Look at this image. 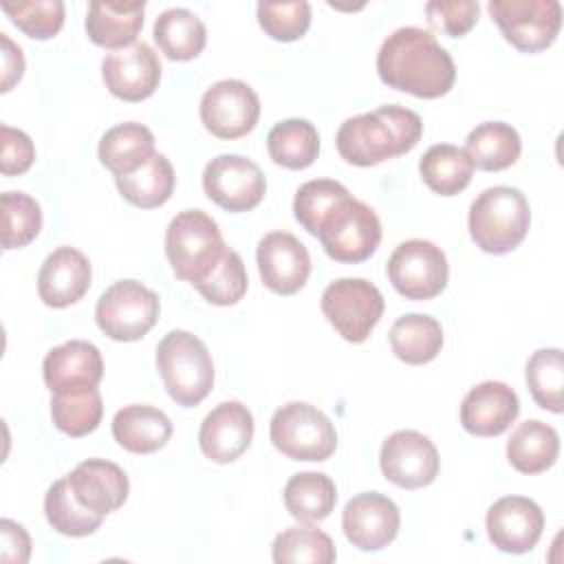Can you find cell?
I'll use <instances>...</instances> for the list:
<instances>
[{
    "label": "cell",
    "mask_w": 564,
    "mask_h": 564,
    "mask_svg": "<svg viewBox=\"0 0 564 564\" xmlns=\"http://www.w3.org/2000/svg\"><path fill=\"white\" fill-rule=\"evenodd\" d=\"M527 386L540 408L553 414L564 410V357L560 348H540L531 355Z\"/></svg>",
    "instance_id": "cell-37"
},
{
    "label": "cell",
    "mask_w": 564,
    "mask_h": 564,
    "mask_svg": "<svg viewBox=\"0 0 564 564\" xmlns=\"http://www.w3.org/2000/svg\"><path fill=\"white\" fill-rule=\"evenodd\" d=\"M350 198V192L333 178H313L300 185L293 198V214L297 223L313 236L319 234V227L326 218Z\"/></svg>",
    "instance_id": "cell-38"
},
{
    "label": "cell",
    "mask_w": 564,
    "mask_h": 564,
    "mask_svg": "<svg viewBox=\"0 0 564 564\" xmlns=\"http://www.w3.org/2000/svg\"><path fill=\"white\" fill-rule=\"evenodd\" d=\"M145 2H90L86 13L88 37L104 48L132 46L143 26Z\"/></svg>",
    "instance_id": "cell-24"
},
{
    "label": "cell",
    "mask_w": 564,
    "mask_h": 564,
    "mask_svg": "<svg viewBox=\"0 0 564 564\" xmlns=\"http://www.w3.org/2000/svg\"><path fill=\"white\" fill-rule=\"evenodd\" d=\"M487 9L505 40L522 53L549 48L562 26L557 0H491Z\"/></svg>",
    "instance_id": "cell-10"
},
{
    "label": "cell",
    "mask_w": 564,
    "mask_h": 564,
    "mask_svg": "<svg viewBox=\"0 0 564 564\" xmlns=\"http://www.w3.org/2000/svg\"><path fill=\"white\" fill-rule=\"evenodd\" d=\"M44 516L48 524L68 538H84L101 527V516L88 511L77 502L66 478L55 480L44 496Z\"/></svg>",
    "instance_id": "cell-36"
},
{
    "label": "cell",
    "mask_w": 564,
    "mask_h": 564,
    "mask_svg": "<svg viewBox=\"0 0 564 564\" xmlns=\"http://www.w3.org/2000/svg\"><path fill=\"white\" fill-rule=\"evenodd\" d=\"M467 225L478 249L494 256L509 253L527 238L531 225L529 200L518 187H487L471 203Z\"/></svg>",
    "instance_id": "cell-3"
},
{
    "label": "cell",
    "mask_w": 564,
    "mask_h": 564,
    "mask_svg": "<svg viewBox=\"0 0 564 564\" xmlns=\"http://www.w3.org/2000/svg\"><path fill=\"white\" fill-rule=\"evenodd\" d=\"M253 438V416L240 401L218 403L200 423L198 445L214 463H234Z\"/></svg>",
    "instance_id": "cell-19"
},
{
    "label": "cell",
    "mask_w": 564,
    "mask_h": 564,
    "mask_svg": "<svg viewBox=\"0 0 564 564\" xmlns=\"http://www.w3.org/2000/svg\"><path fill=\"white\" fill-rule=\"evenodd\" d=\"M421 134V117L410 108L392 104L346 119L337 130L335 145L346 163L370 167L410 152Z\"/></svg>",
    "instance_id": "cell-2"
},
{
    "label": "cell",
    "mask_w": 564,
    "mask_h": 564,
    "mask_svg": "<svg viewBox=\"0 0 564 564\" xmlns=\"http://www.w3.org/2000/svg\"><path fill=\"white\" fill-rule=\"evenodd\" d=\"M2 249L26 247L42 229V209L24 192H4L2 198Z\"/></svg>",
    "instance_id": "cell-40"
},
{
    "label": "cell",
    "mask_w": 564,
    "mask_h": 564,
    "mask_svg": "<svg viewBox=\"0 0 564 564\" xmlns=\"http://www.w3.org/2000/svg\"><path fill=\"white\" fill-rule=\"evenodd\" d=\"M419 172L432 192L441 196H454L469 185L474 163L463 148L452 143H436L421 156Z\"/></svg>",
    "instance_id": "cell-34"
},
{
    "label": "cell",
    "mask_w": 564,
    "mask_h": 564,
    "mask_svg": "<svg viewBox=\"0 0 564 564\" xmlns=\"http://www.w3.org/2000/svg\"><path fill=\"white\" fill-rule=\"evenodd\" d=\"M328 258L337 262H364L381 242V223L375 209L357 198L341 203L317 234Z\"/></svg>",
    "instance_id": "cell-9"
},
{
    "label": "cell",
    "mask_w": 564,
    "mask_h": 564,
    "mask_svg": "<svg viewBox=\"0 0 564 564\" xmlns=\"http://www.w3.org/2000/svg\"><path fill=\"white\" fill-rule=\"evenodd\" d=\"M2 159H0V170L4 176H15L24 174L33 161H35V145L31 137L18 128L2 126Z\"/></svg>",
    "instance_id": "cell-45"
},
{
    "label": "cell",
    "mask_w": 564,
    "mask_h": 564,
    "mask_svg": "<svg viewBox=\"0 0 564 564\" xmlns=\"http://www.w3.org/2000/svg\"><path fill=\"white\" fill-rule=\"evenodd\" d=\"M66 480L77 502L101 518L117 511L126 502L130 489L126 471L117 463L104 458L82 460Z\"/></svg>",
    "instance_id": "cell-21"
},
{
    "label": "cell",
    "mask_w": 564,
    "mask_h": 564,
    "mask_svg": "<svg viewBox=\"0 0 564 564\" xmlns=\"http://www.w3.org/2000/svg\"><path fill=\"white\" fill-rule=\"evenodd\" d=\"M0 535H2L0 560L7 564H24L31 555V538L24 531V527L4 518L0 522Z\"/></svg>",
    "instance_id": "cell-46"
},
{
    "label": "cell",
    "mask_w": 564,
    "mask_h": 564,
    "mask_svg": "<svg viewBox=\"0 0 564 564\" xmlns=\"http://www.w3.org/2000/svg\"><path fill=\"white\" fill-rule=\"evenodd\" d=\"M90 262L75 247H57L40 267L37 293L51 308H66L84 297L90 286Z\"/></svg>",
    "instance_id": "cell-22"
},
{
    "label": "cell",
    "mask_w": 564,
    "mask_h": 564,
    "mask_svg": "<svg viewBox=\"0 0 564 564\" xmlns=\"http://www.w3.org/2000/svg\"><path fill=\"white\" fill-rule=\"evenodd\" d=\"M273 562H308V564H330L337 557L333 540L315 527H289L275 535L271 549Z\"/></svg>",
    "instance_id": "cell-39"
},
{
    "label": "cell",
    "mask_w": 564,
    "mask_h": 564,
    "mask_svg": "<svg viewBox=\"0 0 564 564\" xmlns=\"http://www.w3.org/2000/svg\"><path fill=\"white\" fill-rule=\"evenodd\" d=\"M203 189L209 200L227 212H249L264 198L267 181L251 159L220 154L205 165Z\"/></svg>",
    "instance_id": "cell-12"
},
{
    "label": "cell",
    "mask_w": 564,
    "mask_h": 564,
    "mask_svg": "<svg viewBox=\"0 0 564 564\" xmlns=\"http://www.w3.org/2000/svg\"><path fill=\"white\" fill-rule=\"evenodd\" d=\"M560 454V436L544 421L529 419L520 423L507 441V458L520 474H540L555 465Z\"/></svg>",
    "instance_id": "cell-27"
},
{
    "label": "cell",
    "mask_w": 564,
    "mask_h": 564,
    "mask_svg": "<svg viewBox=\"0 0 564 564\" xmlns=\"http://www.w3.org/2000/svg\"><path fill=\"white\" fill-rule=\"evenodd\" d=\"M119 194L134 207L152 209L170 200L174 192V167L165 154L154 156L132 174L115 176Z\"/></svg>",
    "instance_id": "cell-32"
},
{
    "label": "cell",
    "mask_w": 564,
    "mask_h": 564,
    "mask_svg": "<svg viewBox=\"0 0 564 564\" xmlns=\"http://www.w3.org/2000/svg\"><path fill=\"white\" fill-rule=\"evenodd\" d=\"M42 375L53 394L97 388L104 377V359L95 344L70 339L46 352Z\"/></svg>",
    "instance_id": "cell-20"
},
{
    "label": "cell",
    "mask_w": 564,
    "mask_h": 564,
    "mask_svg": "<svg viewBox=\"0 0 564 564\" xmlns=\"http://www.w3.org/2000/svg\"><path fill=\"white\" fill-rule=\"evenodd\" d=\"M0 42H2V84H0V90L9 93L13 88V84L20 82V77L24 73V55H22V48L18 44H13L7 33H0Z\"/></svg>",
    "instance_id": "cell-47"
},
{
    "label": "cell",
    "mask_w": 564,
    "mask_h": 564,
    "mask_svg": "<svg viewBox=\"0 0 564 564\" xmlns=\"http://www.w3.org/2000/svg\"><path fill=\"white\" fill-rule=\"evenodd\" d=\"M260 278L267 289L280 295L297 293L311 273L308 249L289 231H271L256 251Z\"/></svg>",
    "instance_id": "cell-18"
},
{
    "label": "cell",
    "mask_w": 564,
    "mask_h": 564,
    "mask_svg": "<svg viewBox=\"0 0 564 564\" xmlns=\"http://www.w3.org/2000/svg\"><path fill=\"white\" fill-rule=\"evenodd\" d=\"M377 73L390 88L421 99L447 95L456 79V66L447 48L419 26H401L383 40L377 53Z\"/></svg>",
    "instance_id": "cell-1"
},
{
    "label": "cell",
    "mask_w": 564,
    "mask_h": 564,
    "mask_svg": "<svg viewBox=\"0 0 564 564\" xmlns=\"http://www.w3.org/2000/svg\"><path fill=\"white\" fill-rule=\"evenodd\" d=\"M386 269L392 286L405 300L436 297L445 289L449 275L443 249L421 238L401 242L392 251Z\"/></svg>",
    "instance_id": "cell-11"
},
{
    "label": "cell",
    "mask_w": 564,
    "mask_h": 564,
    "mask_svg": "<svg viewBox=\"0 0 564 564\" xmlns=\"http://www.w3.org/2000/svg\"><path fill=\"white\" fill-rule=\"evenodd\" d=\"M388 339H390L392 352L401 361L410 366H423L441 352L443 328L430 315L408 313L392 324Z\"/></svg>",
    "instance_id": "cell-30"
},
{
    "label": "cell",
    "mask_w": 564,
    "mask_h": 564,
    "mask_svg": "<svg viewBox=\"0 0 564 564\" xmlns=\"http://www.w3.org/2000/svg\"><path fill=\"white\" fill-rule=\"evenodd\" d=\"M225 251L216 220L203 209H183L170 220L165 256L178 280L196 286L216 269Z\"/></svg>",
    "instance_id": "cell-4"
},
{
    "label": "cell",
    "mask_w": 564,
    "mask_h": 564,
    "mask_svg": "<svg viewBox=\"0 0 564 564\" xmlns=\"http://www.w3.org/2000/svg\"><path fill=\"white\" fill-rule=\"evenodd\" d=\"M383 476L403 489H421L438 476V452L434 443L414 430H399L390 434L379 452Z\"/></svg>",
    "instance_id": "cell-14"
},
{
    "label": "cell",
    "mask_w": 564,
    "mask_h": 564,
    "mask_svg": "<svg viewBox=\"0 0 564 564\" xmlns=\"http://www.w3.org/2000/svg\"><path fill=\"white\" fill-rule=\"evenodd\" d=\"M485 524L496 549L520 555L538 544L544 529V513L531 498L505 496L489 507Z\"/></svg>",
    "instance_id": "cell-17"
},
{
    "label": "cell",
    "mask_w": 564,
    "mask_h": 564,
    "mask_svg": "<svg viewBox=\"0 0 564 564\" xmlns=\"http://www.w3.org/2000/svg\"><path fill=\"white\" fill-rule=\"evenodd\" d=\"M115 441L132 454H152L172 436V421L167 414L152 405H126L112 419Z\"/></svg>",
    "instance_id": "cell-25"
},
{
    "label": "cell",
    "mask_w": 564,
    "mask_h": 564,
    "mask_svg": "<svg viewBox=\"0 0 564 564\" xmlns=\"http://www.w3.org/2000/svg\"><path fill=\"white\" fill-rule=\"evenodd\" d=\"M156 368L172 401L198 405L214 388V361L207 346L187 330H170L156 346Z\"/></svg>",
    "instance_id": "cell-5"
},
{
    "label": "cell",
    "mask_w": 564,
    "mask_h": 564,
    "mask_svg": "<svg viewBox=\"0 0 564 564\" xmlns=\"http://www.w3.org/2000/svg\"><path fill=\"white\" fill-rule=\"evenodd\" d=\"M260 117L256 90L240 79H220L200 99V121L218 139H240L249 134Z\"/></svg>",
    "instance_id": "cell-13"
},
{
    "label": "cell",
    "mask_w": 564,
    "mask_h": 564,
    "mask_svg": "<svg viewBox=\"0 0 564 564\" xmlns=\"http://www.w3.org/2000/svg\"><path fill=\"white\" fill-rule=\"evenodd\" d=\"M267 150L273 163L286 170H304L319 154V134L306 119H284L269 130Z\"/></svg>",
    "instance_id": "cell-33"
},
{
    "label": "cell",
    "mask_w": 564,
    "mask_h": 564,
    "mask_svg": "<svg viewBox=\"0 0 564 564\" xmlns=\"http://www.w3.org/2000/svg\"><path fill=\"white\" fill-rule=\"evenodd\" d=\"M0 7L9 15V20L33 40H48L57 35L64 24L62 0H20L2 2Z\"/></svg>",
    "instance_id": "cell-41"
},
{
    "label": "cell",
    "mask_w": 564,
    "mask_h": 564,
    "mask_svg": "<svg viewBox=\"0 0 564 564\" xmlns=\"http://www.w3.org/2000/svg\"><path fill=\"white\" fill-rule=\"evenodd\" d=\"M271 443L291 460H326L337 447L330 419L311 403L291 401L278 408L269 425Z\"/></svg>",
    "instance_id": "cell-6"
},
{
    "label": "cell",
    "mask_w": 564,
    "mask_h": 564,
    "mask_svg": "<svg viewBox=\"0 0 564 564\" xmlns=\"http://www.w3.org/2000/svg\"><path fill=\"white\" fill-rule=\"evenodd\" d=\"M518 394L502 381L474 386L460 403V423L474 436H498L518 419Z\"/></svg>",
    "instance_id": "cell-23"
},
{
    "label": "cell",
    "mask_w": 564,
    "mask_h": 564,
    "mask_svg": "<svg viewBox=\"0 0 564 564\" xmlns=\"http://www.w3.org/2000/svg\"><path fill=\"white\" fill-rule=\"evenodd\" d=\"M258 22L264 33L278 42H293L302 37L311 24V4L295 2H260Z\"/></svg>",
    "instance_id": "cell-43"
},
{
    "label": "cell",
    "mask_w": 564,
    "mask_h": 564,
    "mask_svg": "<svg viewBox=\"0 0 564 564\" xmlns=\"http://www.w3.org/2000/svg\"><path fill=\"white\" fill-rule=\"evenodd\" d=\"M463 150L469 154L474 167L485 172H500L518 161L522 141L513 126L505 121H485L467 134Z\"/></svg>",
    "instance_id": "cell-28"
},
{
    "label": "cell",
    "mask_w": 564,
    "mask_h": 564,
    "mask_svg": "<svg viewBox=\"0 0 564 564\" xmlns=\"http://www.w3.org/2000/svg\"><path fill=\"white\" fill-rule=\"evenodd\" d=\"M154 40L167 59L187 62L200 55L205 48L207 31L196 13L183 7H174L165 9L154 20Z\"/></svg>",
    "instance_id": "cell-29"
},
{
    "label": "cell",
    "mask_w": 564,
    "mask_h": 564,
    "mask_svg": "<svg viewBox=\"0 0 564 564\" xmlns=\"http://www.w3.org/2000/svg\"><path fill=\"white\" fill-rule=\"evenodd\" d=\"M159 295L137 280H119L108 286L95 306L99 330L115 341L141 339L159 319Z\"/></svg>",
    "instance_id": "cell-7"
},
{
    "label": "cell",
    "mask_w": 564,
    "mask_h": 564,
    "mask_svg": "<svg viewBox=\"0 0 564 564\" xmlns=\"http://www.w3.org/2000/svg\"><path fill=\"white\" fill-rule=\"evenodd\" d=\"M319 306L346 341L361 344L383 315V295L364 278H339L324 289Z\"/></svg>",
    "instance_id": "cell-8"
},
{
    "label": "cell",
    "mask_w": 564,
    "mask_h": 564,
    "mask_svg": "<svg viewBox=\"0 0 564 564\" xmlns=\"http://www.w3.org/2000/svg\"><path fill=\"white\" fill-rule=\"evenodd\" d=\"M478 11L480 7L474 0H432L425 4L427 22L449 37H460L471 31L478 20Z\"/></svg>",
    "instance_id": "cell-44"
},
{
    "label": "cell",
    "mask_w": 564,
    "mask_h": 564,
    "mask_svg": "<svg viewBox=\"0 0 564 564\" xmlns=\"http://www.w3.org/2000/svg\"><path fill=\"white\" fill-rule=\"evenodd\" d=\"M399 507L379 491H364L350 498L341 513L346 540L359 551H381L399 533Z\"/></svg>",
    "instance_id": "cell-15"
},
{
    "label": "cell",
    "mask_w": 564,
    "mask_h": 564,
    "mask_svg": "<svg viewBox=\"0 0 564 564\" xmlns=\"http://www.w3.org/2000/svg\"><path fill=\"white\" fill-rule=\"evenodd\" d=\"M247 284H249V280H247V269H245L242 258L234 249H227L225 256L220 258V262L216 264V269L203 282H198L194 289L209 304L231 306L242 300V295L247 293Z\"/></svg>",
    "instance_id": "cell-42"
},
{
    "label": "cell",
    "mask_w": 564,
    "mask_h": 564,
    "mask_svg": "<svg viewBox=\"0 0 564 564\" xmlns=\"http://www.w3.org/2000/svg\"><path fill=\"white\" fill-rule=\"evenodd\" d=\"M106 88L123 101L148 99L161 82V62L150 44L134 42L121 51H112L101 62Z\"/></svg>",
    "instance_id": "cell-16"
},
{
    "label": "cell",
    "mask_w": 564,
    "mask_h": 564,
    "mask_svg": "<svg viewBox=\"0 0 564 564\" xmlns=\"http://www.w3.org/2000/svg\"><path fill=\"white\" fill-rule=\"evenodd\" d=\"M104 414L101 392L97 388L70 390L62 394H53L51 399V416L59 432L79 438L97 430Z\"/></svg>",
    "instance_id": "cell-35"
},
{
    "label": "cell",
    "mask_w": 564,
    "mask_h": 564,
    "mask_svg": "<svg viewBox=\"0 0 564 564\" xmlns=\"http://www.w3.org/2000/svg\"><path fill=\"white\" fill-rule=\"evenodd\" d=\"M97 154L115 176L132 174L154 156V134L143 123H119L101 137Z\"/></svg>",
    "instance_id": "cell-26"
},
{
    "label": "cell",
    "mask_w": 564,
    "mask_h": 564,
    "mask_svg": "<svg viewBox=\"0 0 564 564\" xmlns=\"http://www.w3.org/2000/svg\"><path fill=\"white\" fill-rule=\"evenodd\" d=\"M337 502L335 482L319 471H302L286 480L284 505L300 522H319L330 516Z\"/></svg>",
    "instance_id": "cell-31"
}]
</instances>
